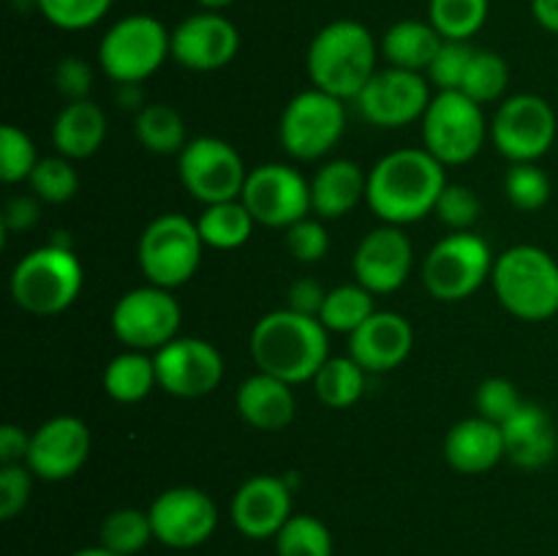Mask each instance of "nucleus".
I'll return each instance as SVG.
<instances>
[{
	"label": "nucleus",
	"mask_w": 558,
	"mask_h": 556,
	"mask_svg": "<svg viewBox=\"0 0 558 556\" xmlns=\"http://www.w3.org/2000/svg\"><path fill=\"white\" fill-rule=\"evenodd\" d=\"M445 185V164L425 147H403L376 161L368 172L365 200L381 221L403 227L434 213Z\"/></svg>",
	"instance_id": "obj_1"
},
{
	"label": "nucleus",
	"mask_w": 558,
	"mask_h": 556,
	"mask_svg": "<svg viewBox=\"0 0 558 556\" xmlns=\"http://www.w3.org/2000/svg\"><path fill=\"white\" fill-rule=\"evenodd\" d=\"M327 327L316 316L292 309L265 314L251 330V358L265 374L289 385L314 379L316 371L330 358Z\"/></svg>",
	"instance_id": "obj_2"
},
{
	"label": "nucleus",
	"mask_w": 558,
	"mask_h": 556,
	"mask_svg": "<svg viewBox=\"0 0 558 556\" xmlns=\"http://www.w3.org/2000/svg\"><path fill=\"white\" fill-rule=\"evenodd\" d=\"M305 65L314 87L349 101L357 98L376 74V41L360 22H330L311 41Z\"/></svg>",
	"instance_id": "obj_3"
},
{
	"label": "nucleus",
	"mask_w": 558,
	"mask_h": 556,
	"mask_svg": "<svg viewBox=\"0 0 558 556\" xmlns=\"http://www.w3.org/2000/svg\"><path fill=\"white\" fill-rule=\"evenodd\" d=\"M494 292L512 316L545 322L558 314V262L537 245H512L494 262Z\"/></svg>",
	"instance_id": "obj_4"
},
{
	"label": "nucleus",
	"mask_w": 558,
	"mask_h": 556,
	"mask_svg": "<svg viewBox=\"0 0 558 556\" xmlns=\"http://www.w3.org/2000/svg\"><path fill=\"white\" fill-rule=\"evenodd\" d=\"M82 265L69 243H52L33 249L16 262L11 273V298L22 311L36 316H52L69 309L82 292Z\"/></svg>",
	"instance_id": "obj_5"
},
{
	"label": "nucleus",
	"mask_w": 558,
	"mask_h": 556,
	"mask_svg": "<svg viewBox=\"0 0 558 556\" xmlns=\"http://www.w3.org/2000/svg\"><path fill=\"white\" fill-rule=\"evenodd\" d=\"M172 58V33L150 14L114 22L98 44V65L118 85H140Z\"/></svg>",
	"instance_id": "obj_6"
},
{
	"label": "nucleus",
	"mask_w": 558,
	"mask_h": 556,
	"mask_svg": "<svg viewBox=\"0 0 558 556\" xmlns=\"http://www.w3.org/2000/svg\"><path fill=\"white\" fill-rule=\"evenodd\" d=\"M199 227L180 213L153 218L140 238V267L153 287L178 289L194 278L202 262Z\"/></svg>",
	"instance_id": "obj_7"
},
{
	"label": "nucleus",
	"mask_w": 558,
	"mask_h": 556,
	"mask_svg": "<svg viewBox=\"0 0 558 556\" xmlns=\"http://www.w3.org/2000/svg\"><path fill=\"white\" fill-rule=\"evenodd\" d=\"M488 134L483 107L461 90H439L423 114L425 150L445 167L472 161Z\"/></svg>",
	"instance_id": "obj_8"
},
{
	"label": "nucleus",
	"mask_w": 558,
	"mask_h": 556,
	"mask_svg": "<svg viewBox=\"0 0 558 556\" xmlns=\"http://www.w3.org/2000/svg\"><path fill=\"white\" fill-rule=\"evenodd\" d=\"M494 273L490 245L474 232H452L428 251L423 283L436 300L456 303L477 292Z\"/></svg>",
	"instance_id": "obj_9"
},
{
	"label": "nucleus",
	"mask_w": 558,
	"mask_h": 556,
	"mask_svg": "<svg viewBox=\"0 0 558 556\" xmlns=\"http://www.w3.org/2000/svg\"><path fill=\"white\" fill-rule=\"evenodd\" d=\"M343 104L347 101L319 90V87L298 93L283 107L281 125H278L283 150L300 161H316V158L327 156L341 142L343 129H347Z\"/></svg>",
	"instance_id": "obj_10"
},
{
	"label": "nucleus",
	"mask_w": 558,
	"mask_h": 556,
	"mask_svg": "<svg viewBox=\"0 0 558 556\" xmlns=\"http://www.w3.org/2000/svg\"><path fill=\"white\" fill-rule=\"evenodd\" d=\"M178 169L185 191L205 207L240 200L248 180L243 156L218 136L189 140L178 156Z\"/></svg>",
	"instance_id": "obj_11"
},
{
	"label": "nucleus",
	"mask_w": 558,
	"mask_h": 556,
	"mask_svg": "<svg viewBox=\"0 0 558 556\" xmlns=\"http://www.w3.org/2000/svg\"><path fill=\"white\" fill-rule=\"evenodd\" d=\"M183 311L172 289L136 287L125 292L112 309V333L120 343L140 352H158L178 338Z\"/></svg>",
	"instance_id": "obj_12"
},
{
	"label": "nucleus",
	"mask_w": 558,
	"mask_h": 556,
	"mask_svg": "<svg viewBox=\"0 0 558 556\" xmlns=\"http://www.w3.org/2000/svg\"><path fill=\"white\" fill-rule=\"evenodd\" d=\"M556 129L554 107L543 96L521 93L496 109L490 120V140L507 161L529 164L554 147Z\"/></svg>",
	"instance_id": "obj_13"
},
{
	"label": "nucleus",
	"mask_w": 558,
	"mask_h": 556,
	"mask_svg": "<svg viewBox=\"0 0 558 556\" xmlns=\"http://www.w3.org/2000/svg\"><path fill=\"white\" fill-rule=\"evenodd\" d=\"M240 200L256 223L287 229L311 213V183L287 164H262L248 172Z\"/></svg>",
	"instance_id": "obj_14"
},
{
	"label": "nucleus",
	"mask_w": 558,
	"mask_h": 556,
	"mask_svg": "<svg viewBox=\"0 0 558 556\" xmlns=\"http://www.w3.org/2000/svg\"><path fill=\"white\" fill-rule=\"evenodd\" d=\"M430 82L420 71L407 69H385L371 76L354 101L360 114L371 125L379 129H403V125L423 120L425 109L430 104Z\"/></svg>",
	"instance_id": "obj_15"
},
{
	"label": "nucleus",
	"mask_w": 558,
	"mask_h": 556,
	"mask_svg": "<svg viewBox=\"0 0 558 556\" xmlns=\"http://www.w3.org/2000/svg\"><path fill=\"white\" fill-rule=\"evenodd\" d=\"M153 523V537L167 548H196L218 527V507L205 491L178 485L156 496L147 510Z\"/></svg>",
	"instance_id": "obj_16"
},
{
	"label": "nucleus",
	"mask_w": 558,
	"mask_h": 556,
	"mask_svg": "<svg viewBox=\"0 0 558 556\" xmlns=\"http://www.w3.org/2000/svg\"><path fill=\"white\" fill-rule=\"evenodd\" d=\"M158 387L178 398H202L223 379V358L205 338H174L153 352Z\"/></svg>",
	"instance_id": "obj_17"
},
{
	"label": "nucleus",
	"mask_w": 558,
	"mask_h": 556,
	"mask_svg": "<svg viewBox=\"0 0 558 556\" xmlns=\"http://www.w3.org/2000/svg\"><path fill=\"white\" fill-rule=\"evenodd\" d=\"M90 456V428L80 418L60 414L31 434L25 467L47 483L69 480L85 467Z\"/></svg>",
	"instance_id": "obj_18"
},
{
	"label": "nucleus",
	"mask_w": 558,
	"mask_h": 556,
	"mask_svg": "<svg viewBox=\"0 0 558 556\" xmlns=\"http://www.w3.org/2000/svg\"><path fill=\"white\" fill-rule=\"evenodd\" d=\"M240 49V33L218 11H202L189 16L172 31L174 63L189 71H218L234 60Z\"/></svg>",
	"instance_id": "obj_19"
},
{
	"label": "nucleus",
	"mask_w": 558,
	"mask_h": 556,
	"mask_svg": "<svg viewBox=\"0 0 558 556\" xmlns=\"http://www.w3.org/2000/svg\"><path fill=\"white\" fill-rule=\"evenodd\" d=\"M414 249L401 227L374 229L360 240L354 251V278L374 294H390L407 283L412 273Z\"/></svg>",
	"instance_id": "obj_20"
},
{
	"label": "nucleus",
	"mask_w": 558,
	"mask_h": 556,
	"mask_svg": "<svg viewBox=\"0 0 558 556\" xmlns=\"http://www.w3.org/2000/svg\"><path fill=\"white\" fill-rule=\"evenodd\" d=\"M229 516L234 529L248 540L276 537L292 518V488L276 474H256L232 496Z\"/></svg>",
	"instance_id": "obj_21"
},
{
	"label": "nucleus",
	"mask_w": 558,
	"mask_h": 556,
	"mask_svg": "<svg viewBox=\"0 0 558 556\" xmlns=\"http://www.w3.org/2000/svg\"><path fill=\"white\" fill-rule=\"evenodd\" d=\"M414 347V330L401 314L376 311L349 336V358L368 374H387L409 358Z\"/></svg>",
	"instance_id": "obj_22"
},
{
	"label": "nucleus",
	"mask_w": 558,
	"mask_h": 556,
	"mask_svg": "<svg viewBox=\"0 0 558 556\" xmlns=\"http://www.w3.org/2000/svg\"><path fill=\"white\" fill-rule=\"evenodd\" d=\"M505 434V452L515 467L543 469L554 461L558 450V436L554 420L537 403L523 401L521 409L501 425Z\"/></svg>",
	"instance_id": "obj_23"
},
{
	"label": "nucleus",
	"mask_w": 558,
	"mask_h": 556,
	"mask_svg": "<svg viewBox=\"0 0 558 556\" xmlns=\"http://www.w3.org/2000/svg\"><path fill=\"white\" fill-rule=\"evenodd\" d=\"M505 434L501 425L485 418H466L452 425L445 436V458L456 472L483 474L490 472L505 458Z\"/></svg>",
	"instance_id": "obj_24"
},
{
	"label": "nucleus",
	"mask_w": 558,
	"mask_h": 556,
	"mask_svg": "<svg viewBox=\"0 0 558 556\" xmlns=\"http://www.w3.org/2000/svg\"><path fill=\"white\" fill-rule=\"evenodd\" d=\"M234 403H238L240 418L256 431L287 428L294 418V409H298L292 385L278 379V376L265 374V371L248 376L240 385Z\"/></svg>",
	"instance_id": "obj_25"
},
{
	"label": "nucleus",
	"mask_w": 558,
	"mask_h": 556,
	"mask_svg": "<svg viewBox=\"0 0 558 556\" xmlns=\"http://www.w3.org/2000/svg\"><path fill=\"white\" fill-rule=\"evenodd\" d=\"M368 189V174L363 167L349 158H336L319 167V172L311 180V210L322 221H336L349 210H354Z\"/></svg>",
	"instance_id": "obj_26"
},
{
	"label": "nucleus",
	"mask_w": 558,
	"mask_h": 556,
	"mask_svg": "<svg viewBox=\"0 0 558 556\" xmlns=\"http://www.w3.org/2000/svg\"><path fill=\"white\" fill-rule=\"evenodd\" d=\"M107 140V114L90 98L69 101L52 123V145L58 156L90 158Z\"/></svg>",
	"instance_id": "obj_27"
},
{
	"label": "nucleus",
	"mask_w": 558,
	"mask_h": 556,
	"mask_svg": "<svg viewBox=\"0 0 558 556\" xmlns=\"http://www.w3.org/2000/svg\"><path fill=\"white\" fill-rule=\"evenodd\" d=\"M441 44H445V38L439 36V31L430 22L403 20L396 22L385 33V38H381V55L390 60L392 69L420 71L423 74L434 63Z\"/></svg>",
	"instance_id": "obj_28"
},
{
	"label": "nucleus",
	"mask_w": 558,
	"mask_h": 556,
	"mask_svg": "<svg viewBox=\"0 0 558 556\" xmlns=\"http://www.w3.org/2000/svg\"><path fill=\"white\" fill-rule=\"evenodd\" d=\"M153 387H158L156 360L140 349H129L112 358L104 371V390L118 403L142 401Z\"/></svg>",
	"instance_id": "obj_29"
},
{
	"label": "nucleus",
	"mask_w": 558,
	"mask_h": 556,
	"mask_svg": "<svg viewBox=\"0 0 558 556\" xmlns=\"http://www.w3.org/2000/svg\"><path fill=\"white\" fill-rule=\"evenodd\" d=\"M202 240L205 245L218 251H232L248 243L251 232H254L256 221L243 205V200L232 202H218V205H207L202 216L196 218Z\"/></svg>",
	"instance_id": "obj_30"
},
{
	"label": "nucleus",
	"mask_w": 558,
	"mask_h": 556,
	"mask_svg": "<svg viewBox=\"0 0 558 556\" xmlns=\"http://www.w3.org/2000/svg\"><path fill=\"white\" fill-rule=\"evenodd\" d=\"M136 140L145 150L156 153V156H174V153H183V147L189 145L185 140V123L180 118V112L169 104H145V107L136 112L134 120Z\"/></svg>",
	"instance_id": "obj_31"
},
{
	"label": "nucleus",
	"mask_w": 558,
	"mask_h": 556,
	"mask_svg": "<svg viewBox=\"0 0 558 556\" xmlns=\"http://www.w3.org/2000/svg\"><path fill=\"white\" fill-rule=\"evenodd\" d=\"M365 374L368 371L363 365L354 363L352 358H327V363L316 371L314 390L325 407L347 409L360 401L365 390Z\"/></svg>",
	"instance_id": "obj_32"
},
{
	"label": "nucleus",
	"mask_w": 558,
	"mask_h": 556,
	"mask_svg": "<svg viewBox=\"0 0 558 556\" xmlns=\"http://www.w3.org/2000/svg\"><path fill=\"white\" fill-rule=\"evenodd\" d=\"M374 292L363 283H343L327 292L325 305L319 311V322L330 333H347L352 336L368 316H374Z\"/></svg>",
	"instance_id": "obj_33"
},
{
	"label": "nucleus",
	"mask_w": 558,
	"mask_h": 556,
	"mask_svg": "<svg viewBox=\"0 0 558 556\" xmlns=\"http://www.w3.org/2000/svg\"><path fill=\"white\" fill-rule=\"evenodd\" d=\"M488 20V0H430L428 22L447 41H469Z\"/></svg>",
	"instance_id": "obj_34"
},
{
	"label": "nucleus",
	"mask_w": 558,
	"mask_h": 556,
	"mask_svg": "<svg viewBox=\"0 0 558 556\" xmlns=\"http://www.w3.org/2000/svg\"><path fill=\"white\" fill-rule=\"evenodd\" d=\"M98 540H101L98 545L109 548L112 554L134 556L156 537H153V523L147 512L134 510V507H123V510H114L104 518Z\"/></svg>",
	"instance_id": "obj_35"
},
{
	"label": "nucleus",
	"mask_w": 558,
	"mask_h": 556,
	"mask_svg": "<svg viewBox=\"0 0 558 556\" xmlns=\"http://www.w3.org/2000/svg\"><path fill=\"white\" fill-rule=\"evenodd\" d=\"M278 556H332V534L316 516H292L276 534Z\"/></svg>",
	"instance_id": "obj_36"
},
{
	"label": "nucleus",
	"mask_w": 558,
	"mask_h": 556,
	"mask_svg": "<svg viewBox=\"0 0 558 556\" xmlns=\"http://www.w3.org/2000/svg\"><path fill=\"white\" fill-rule=\"evenodd\" d=\"M510 85V69H507V60L501 55L490 52V49H474L472 63H469L466 76H463L461 93L469 96L472 101L483 104L496 101L501 98V93Z\"/></svg>",
	"instance_id": "obj_37"
},
{
	"label": "nucleus",
	"mask_w": 558,
	"mask_h": 556,
	"mask_svg": "<svg viewBox=\"0 0 558 556\" xmlns=\"http://www.w3.org/2000/svg\"><path fill=\"white\" fill-rule=\"evenodd\" d=\"M27 183L38 200L49 202V205H63V202L74 200L80 191V174L71 167V158L49 156L36 164Z\"/></svg>",
	"instance_id": "obj_38"
},
{
	"label": "nucleus",
	"mask_w": 558,
	"mask_h": 556,
	"mask_svg": "<svg viewBox=\"0 0 558 556\" xmlns=\"http://www.w3.org/2000/svg\"><path fill=\"white\" fill-rule=\"evenodd\" d=\"M507 200L512 207L523 213H534L548 205L550 200V178L534 161L512 164L505 178Z\"/></svg>",
	"instance_id": "obj_39"
},
{
	"label": "nucleus",
	"mask_w": 558,
	"mask_h": 556,
	"mask_svg": "<svg viewBox=\"0 0 558 556\" xmlns=\"http://www.w3.org/2000/svg\"><path fill=\"white\" fill-rule=\"evenodd\" d=\"M41 161L31 136L16 125H3L0 129V180L3 183H20L27 180Z\"/></svg>",
	"instance_id": "obj_40"
},
{
	"label": "nucleus",
	"mask_w": 558,
	"mask_h": 556,
	"mask_svg": "<svg viewBox=\"0 0 558 556\" xmlns=\"http://www.w3.org/2000/svg\"><path fill=\"white\" fill-rule=\"evenodd\" d=\"M36 5L60 31H85L107 16L112 0H36Z\"/></svg>",
	"instance_id": "obj_41"
},
{
	"label": "nucleus",
	"mask_w": 558,
	"mask_h": 556,
	"mask_svg": "<svg viewBox=\"0 0 558 556\" xmlns=\"http://www.w3.org/2000/svg\"><path fill=\"white\" fill-rule=\"evenodd\" d=\"M474 401H477L480 418L490 420L496 425H505L521 409L523 398L510 379H505V376H490V379H485L477 387V398Z\"/></svg>",
	"instance_id": "obj_42"
},
{
	"label": "nucleus",
	"mask_w": 558,
	"mask_h": 556,
	"mask_svg": "<svg viewBox=\"0 0 558 556\" xmlns=\"http://www.w3.org/2000/svg\"><path fill=\"white\" fill-rule=\"evenodd\" d=\"M472 55L474 47H469V41H447L445 38L434 63L428 65V82H434L439 90H461Z\"/></svg>",
	"instance_id": "obj_43"
},
{
	"label": "nucleus",
	"mask_w": 558,
	"mask_h": 556,
	"mask_svg": "<svg viewBox=\"0 0 558 556\" xmlns=\"http://www.w3.org/2000/svg\"><path fill=\"white\" fill-rule=\"evenodd\" d=\"M480 210H483V202L469 185L447 183L434 213L456 232H469V227L480 218Z\"/></svg>",
	"instance_id": "obj_44"
},
{
	"label": "nucleus",
	"mask_w": 558,
	"mask_h": 556,
	"mask_svg": "<svg viewBox=\"0 0 558 556\" xmlns=\"http://www.w3.org/2000/svg\"><path fill=\"white\" fill-rule=\"evenodd\" d=\"M287 249L298 262H319L330 249V234L322 218L305 216L287 227Z\"/></svg>",
	"instance_id": "obj_45"
},
{
	"label": "nucleus",
	"mask_w": 558,
	"mask_h": 556,
	"mask_svg": "<svg viewBox=\"0 0 558 556\" xmlns=\"http://www.w3.org/2000/svg\"><path fill=\"white\" fill-rule=\"evenodd\" d=\"M31 469L22 463H3L0 467V518L11 521L20 516L31 499Z\"/></svg>",
	"instance_id": "obj_46"
},
{
	"label": "nucleus",
	"mask_w": 558,
	"mask_h": 556,
	"mask_svg": "<svg viewBox=\"0 0 558 556\" xmlns=\"http://www.w3.org/2000/svg\"><path fill=\"white\" fill-rule=\"evenodd\" d=\"M54 87L69 101H82L93 87V71L82 58H63L54 65Z\"/></svg>",
	"instance_id": "obj_47"
},
{
	"label": "nucleus",
	"mask_w": 558,
	"mask_h": 556,
	"mask_svg": "<svg viewBox=\"0 0 558 556\" xmlns=\"http://www.w3.org/2000/svg\"><path fill=\"white\" fill-rule=\"evenodd\" d=\"M327 292L322 289V283L311 281V278H298V281L289 287V309L298 311V314L316 316L319 319V311L325 305Z\"/></svg>",
	"instance_id": "obj_48"
},
{
	"label": "nucleus",
	"mask_w": 558,
	"mask_h": 556,
	"mask_svg": "<svg viewBox=\"0 0 558 556\" xmlns=\"http://www.w3.org/2000/svg\"><path fill=\"white\" fill-rule=\"evenodd\" d=\"M38 221V202L31 196H11L0 213V223L5 232H25Z\"/></svg>",
	"instance_id": "obj_49"
},
{
	"label": "nucleus",
	"mask_w": 558,
	"mask_h": 556,
	"mask_svg": "<svg viewBox=\"0 0 558 556\" xmlns=\"http://www.w3.org/2000/svg\"><path fill=\"white\" fill-rule=\"evenodd\" d=\"M31 450V436L20 425H0V463H22Z\"/></svg>",
	"instance_id": "obj_50"
},
{
	"label": "nucleus",
	"mask_w": 558,
	"mask_h": 556,
	"mask_svg": "<svg viewBox=\"0 0 558 556\" xmlns=\"http://www.w3.org/2000/svg\"><path fill=\"white\" fill-rule=\"evenodd\" d=\"M532 14L545 31L558 36V0H532Z\"/></svg>",
	"instance_id": "obj_51"
},
{
	"label": "nucleus",
	"mask_w": 558,
	"mask_h": 556,
	"mask_svg": "<svg viewBox=\"0 0 558 556\" xmlns=\"http://www.w3.org/2000/svg\"><path fill=\"white\" fill-rule=\"evenodd\" d=\"M71 556H118V554H112V551L104 548V545H93V548L74 551V554H71Z\"/></svg>",
	"instance_id": "obj_52"
},
{
	"label": "nucleus",
	"mask_w": 558,
	"mask_h": 556,
	"mask_svg": "<svg viewBox=\"0 0 558 556\" xmlns=\"http://www.w3.org/2000/svg\"><path fill=\"white\" fill-rule=\"evenodd\" d=\"M199 5H205V11H221L227 9V5H232L234 0H196Z\"/></svg>",
	"instance_id": "obj_53"
}]
</instances>
